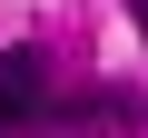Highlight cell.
I'll use <instances>...</instances> for the list:
<instances>
[{
    "instance_id": "cell-1",
    "label": "cell",
    "mask_w": 148,
    "mask_h": 138,
    "mask_svg": "<svg viewBox=\"0 0 148 138\" xmlns=\"http://www.w3.org/2000/svg\"><path fill=\"white\" fill-rule=\"evenodd\" d=\"M49 99H59V89H49V59H40V49H0V138L40 128Z\"/></svg>"
},
{
    "instance_id": "cell-2",
    "label": "cell",
    "mask_w": 148,
    "mask_h": 138,
    "mask_svg": "<svg viewBox=\"0 0 148 138\" xmlns=\"http://www.w3.org/2000/svg\"><path fill=\"white\" fill-rule=\"evenodd\" d=\"M138 118H148L138 99H99L89 89V99H49L40 109V138H128Z\"/></svg>"
},
{
    "instance_id": "cell-3",
    "label": "cell",
    "mask_w": 148,
    "mask_h": 138,
    "mask_svg": "<svg viewBox=\"0 0 148 138\" xmlns=\"http://www.w3.org/2000/svg\"><path fill=\"white\" fill-rule=\"evenodd\" d=\"M128 20H138V40H148V0H128Z\"/></svg>"
}]
</instances>
